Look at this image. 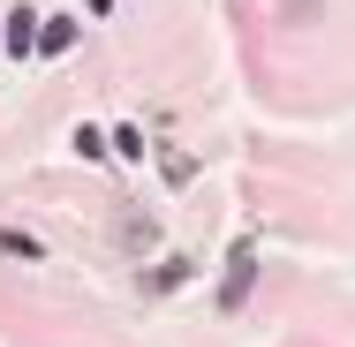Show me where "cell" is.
I'll use <instances>...</instances> for the list:
<instances>
[{
  "label": "cell",
  "mask_w": 355,
  "mask_h": 347,
  "mask_svg": "<svg viewBox=\"0 0 355 347\" xmlns=\"http://www.w3.org/2000/svg\"><path fill=\"white\" fill-rule=\"evenodd\" d=\"M250 279H257V257H250V249H234V257H227V279H219V310H242Z\"/></svg>",
  "instance_id": "obj_1"
},
{
  "label": "cell",
  "mask_w": 355,
  "mask_h": 347,
  "mask_svg": "<svg viewBox=\"0 0 355 347\" xmlns=\"http://www.w3.org/2000/svg\"><path fill=\"white\" fill-rule=\"evenodd\" d=\"M31 23H38V15H8V53H31V46H38Z\"/></svg>",
  "instance_id": "obj_2"
},
{
  "label": "cell",
  "mask_w": 355,
  "mask_h": 347,
  "mask_svg": "<svg viewBox=\"0 0 355 347\" xmlns=\"http://www.w3.org/2000/svg\"><path fill=\"white\" fill-rule=\"evenodd\" d=\"M38 46H46V53H69V46H76V23H69V15H61V23H46V30H38Z\"/></svg>",
  "instance_id": "obj_3"
}]
</instances>
